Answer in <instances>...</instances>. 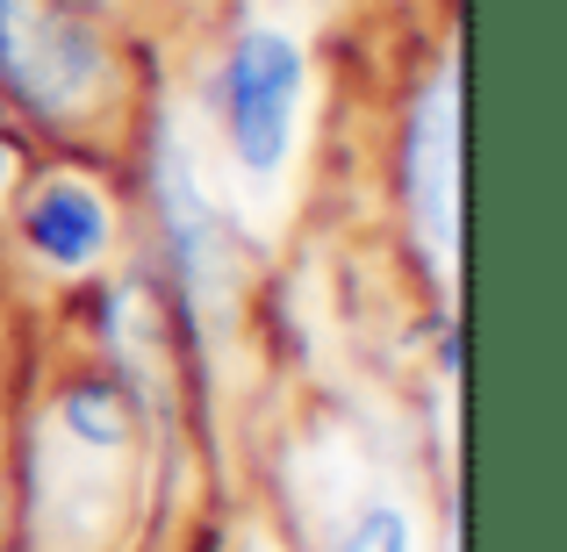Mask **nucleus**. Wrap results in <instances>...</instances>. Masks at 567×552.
Segmentation results:
<instances>
[{"mask_svg":"<svg viewBox=\"0 0 567 552\" xmlns=\"http://www.w3.org/2000/svg\"><path fill=\"white\" fill-rule=\"evenodd\" d=\"M101 43L86 22L51 14L43 0H0V80L37 115H72L101 86Z\"/></svg>","mask_w":567,"mask_h":552,"instance_id":"f257e3e1","label":"nucleus"},{"mask_svg":"<svg viewBox=\"0 0 567 552\" xmlns=\"http://www.w3.org/2000/svg\"><path fill=\"white\" fill-rule=\"evenodd\" d=\"M58 416H65V430L80 445H123L130 438V409L115 387H72L65 402H58Z\"/></svg>","mask_w":567,"mask_h":552,"instance_id":"39448f33","label":"nucleus"},{"mask_svg":"<svg viewBox=\"0 0 567 552\" xmlns=\"http://www.w3.org/2000/svg\"><path fill=\"white\" fill-rule=\"evenodd\" d=\"M346 552H416V545H410V524H402L395 502H367L346 531Z\"/></svg>","mask_w":567,"mask_h":552,"instance_id":"423d86ee","label":"nucleus"},{"mask_svg":"<svg viewBox=\"0 0 567 552\" xmlns=\"http://www.w3.org/2000/svg\"><path fill=\"white\" fill-rule=\"evenodd\" d=\"M295 101H302V51L280 29H245L223 58V123L245 173H280L295 144Z\"/></svg>","mask_w":567,"mask_h":552,"instance_id":"f03ea898","label":"nucleus"},{"mask_svg":"<svg viewBox=\"0 0 567 552\" xmlns=\"http://www.w3.org/2000/svg\"><path fill=\"white\" fill-rule=\"evenodd\" d=\"M251 552H266V545H251Z\"/></svg>","mask_w":567,"mask_h":552,"instance_id":"0eeeda50","label":"nucleus"},{"mask_svg":"<svg viewBox=\"0 0 567 552\" xmlns=\"http://www.w3.org/2000/svg\"><path fill=\"white\" fill-rule=\"evenodd\" d=\"M22 230L51 265H94L101 244H109V208H101L80 180H51V187H37Z\"/></svg>","mask_w":567,"mask_h":552,"instance_id":"20e7f679","label":"nucleus"},{"mask_svg":"<svg viewBox=\"0 0 567 552\" xmlns=\"http://www.w3.org/2000/svg\"><path fill=\"white\" fill-rule=\"evenodd\" d=\"M402 187H410V216L424 230L431 265H445L453 259V237H460V80L453 72L424 94V108L410 123Z\"/></svg>","mask_w":567,"mask_h":552,"instance_id":"7ed1b4c3","label":"nucleus"}]
</instances>
